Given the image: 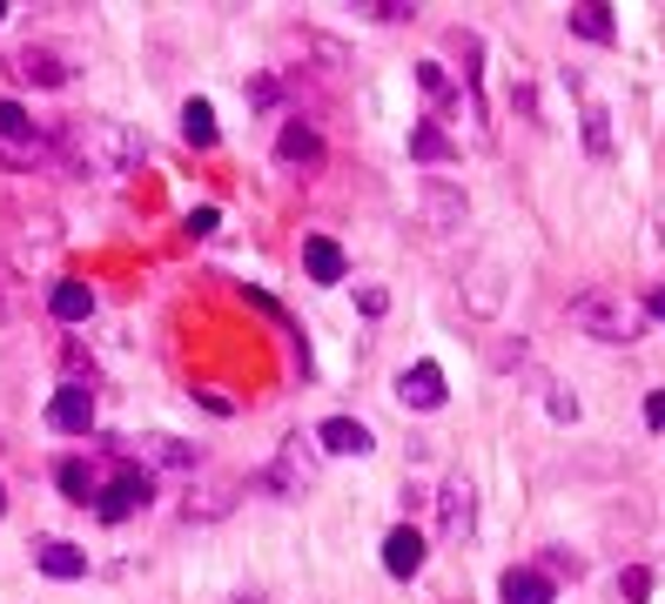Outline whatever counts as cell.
<instances>
[{
	"label": "cell",
	"instance_id": "6",
	"mask_svg": "<svg viewBox=\"0 0 665 604\" xmlns=\"http://www.w3.org/2000/svg\"><path fill=\"white\" fill-rule=\"evenodd\" d=\"M148 497H155V477L148 470H115L108 490H95V517H102V524H122V517H135Z\"/></svg>",
	"mask_w": 665,
	"mask_h": 604
},
{
	"label": "cell",
	"instance_id": "18",
	"mask_svg": "<svg viewBox=\"0 0 665 604\" xmlns=\"http://www.w3.org/2000/svg\"><path fill=\"white\" fill-rule=\"evenodd\" d=\"M54 484H61L67 504H95V490H102V477L81 464V457H61V464H54Z\"/></svg>",
	"mask_w": 665,
	"mask_h": 604
},
{
	"label": "cell",
	"instance_id": "15",
	"mask_svg": "<svg viewBox=\"0 0 665 604\" xmlns=\"http://www.w3.org/2000/svg\"><path fill=\"white\" fill-rule=\"evenodd\" d=\"M497 597H505V604H551L558 584H551L545 571H531V564H511L505 577H497Z\"/></svg>",
	"mask_w": 665,
	"mask_h": 604
},
{
	"label": "cell",
	"instance_id": "28",
	"mask_svg": "<svg viewBox=\"0 0 665 604\" xmlns=\"http://www.w3.org/2000/svg\"><path fill=\"white\" fill-rule=\"evenodd\" d=\"M418 81H424V95H437V102H444V115L457 108V95H451V81H444V67H431V61H424V67H418Z\"/></svg>",
	"mask_w": 665,
	"mask_h": 604
},
{
	"label": "cell",
	"instance_id": "2",
	"mask_svg": "<svg viewBox=\"0 0 665 604\" xmlns=\"http://www.w3.org/2000/svg\"><path fill=\"white\" fill-rule=\"evenodd\" d=\"M571 322L585 329L592 342H632V336H638L632 309H625L612 289H585V296H571Z\"/></svg>",
	"mask_w": 665,
	"mask_h": 604
},
{
	"label": "cell",
	"instance_id": "17",
	"mask_svg": "<svg viewBox=\"0 0 665 604\" xmlns=\"http://www.w3.org/2000/svg\"><path fill=\"white\" fill-rule=\"evenodd\" d=\"M303 269H309L316 283H344L350 263H344V248L329 242V235H309V242H303Z\"/></svg>",
	"mask_w": 665,
	"mask_h": 604
},
{
	"label": "cell",
	"instance_id": "21",
	"mask_svg": "<svg viewBox=\"0 0 665 604\" xmlns=\"http://www.w3.org/2000/svg\"><path fill=\"white\" fill-rule=\"evenodd\" d=\"M410 161H457V148H451V135L437 121H418L410 128Z\"/></svg>",
	"mask_w": 665,
	"mask_h": 604
},
{
	"label": "cell",
	"instance_id": "25",
	"mask_svg": "<svg viewBox=\"0 0 665 604\" xmlns=\"http://www.w3.org/2000/svg\"><path fill=\"white\" fill-rule=\"evenodd\" d=\"M21 248H61V222L54 215H21Z\"/></svg>",
	"mask_w": 665,
	"mask_h": 604
},
{
	"label": "cell",
	"instance_id": "10",
	"mask_svg": "<svg viewBox=\"0 0 665 604\" xmlns=\"http://www.w3.org/2000/svg\"><path fill=\"white\" fill-rule=\"evenodd\" d=\"M14 74L28 81V88H67V81H74V61H67L61 47H21V54H14Z\"/></svg>",
	"mask_w": 665,
	"mask_h": 604
},
{
	"label": "cell",
	"instance_id": "9",
	"mask_svg": "<svg viewBox=\"0 0 665 604\" xmlns=\"http://www.w3.org/2000/svg\"><path fill=\"white\" fill-rule=\"evenodd\" d=\"M444 396H451V383H444L437 363H410V370L397 377V403H403V410H444Z\"/></svg>",
	"mask_w": 665,
	"mask_h": 604
},
{
	"label": "cell",
	"instance_id": "20",
	"mask_svg": "<svg viewBox=\"0 0 665 604\" xmlns=\"http://www.w3.org/2000/svg\"><path fill=\"white\" fill-rule=\"evenodd\" d=\"M564 21H571V34H578V41H599V47L612 41V8H605V0H585V8H571Z\"/></svg>",
	"mask_w": 665,
	"mask_h": 604
},
{
	"label": "cell",
	"instance_id": "31",
	"mask_svg": "<svg viewBox=\"0 0 665 604\" xmlns=\"http://www.w3.org/2000/svg\"><path fill=\"white\" fill-rule=\"evenodd\" d=\"M357 309H363V316H383V309H390V289H377V283L357 289Z\"/></svg>",
	"mask_w": 665,
	"mask_h": 604
},
{
	"label": "cell",
	"instance_id": "11",
	"mask_svg": "<svg viewBox=\"0 0 665 604\" xmlns=\"http://www.w3.org/2000/svg\"><path fill=\"white\" fill-rule=\"evenodd\" d=\"M276 161L289 168V176H316V168H323V135L303 128V121H289V128L276 135Z\"/></svg>",
	"mask_w": 665,
	"mask_h": 604
},
{
	"label": "cell",
	"instance_id": "5",
	"mask_svg": "<svg viewBox=\"0 0 665 604\" xmlns=\"http://www.w3.org/2000/svg\"><path fill=\"white\" fill-rule=\"evenodd\" d=\"M235 504H242V477H196L182 490V517L189 524H222Z\"/></svg>",
	"mask_w": 665,
	"mask_h": 604
},
{
	"label": "cell",
	"instance_id": "22",
	"mask_svg": "<svg viewBox=\"0 0 665 604\" xmlns=\"http://www.w3.org/2000/svg\"><path fill=\"white\" fill-rule=\"evenodd\" d=\"M182 135H189L196 148H215V108H209L202 95H189V102H182Z\"/></svg>",
	"mask_w": 665,
	"mask_h": 604
},
{
	"label": "cell",
	"instance_id": "7",
	"mask_svg": "<svg viewBox=\"0 0 665 604\" xmlns=\"http://www.w3.org/2000/svg\"><path fill=\"white\" fill-rule=\"evenodd\" d=\"M418 209H424V222H431V229H444V235H451V229H464L471 195H464L457 182H444V176H424V182H418Z\"/></svg>",
	"mask_w": 665,
	"mask_h": 604
},
{
	"label": "cell",
	"instance_id": "3",
	"mask_svg": "<svg viewBox=\"0 0 665 604\" xmlns=\"http://www.w3.org/2000/svg\"><path fill=\"white\" fill-rule=\"evenodd\" d=\"M437 531L451 544H471V531H477V484L471 477H444L437 484Z\"/></svg>",
	"mask_w": 665,
	"mask_h": 604
},
{
	"label": "cell",
	"instance_id": "14",
	"mask_svg": "<svg viewBox=\"0 0 665 604\" xmlns=\"http://www.w3.org/2000/svg\"><path fill=\"white\" fill-rule=\"evenodd\" d=\"M444 47H451V54H457V67H464L471 108L484 115V88H477V81H484V41H477V28H451V34H444Z\"/></svg>",
	"mask_w": 665,
	"mask_h": 604
},
{
	"label": "cell",
	"instance_id": "8",
	"mask_svg": "<svg viewBox=\"0 0 665 604\" xmlns=\"http://www.w3.org/2000/svg\"><path fill=\"white\" fill-rule=\"evenodd\" d=\"M48 430H61V437H88L95 430V390L88 383H61L54 403H48Z\"/></svg>",
	"mask_w": 665,
	"mask_h": 604
},
{
	"label": "cell",
	"instance_id": "35",
	"mask_svg": "<svg viewBox=\"0 0 665 604\" xmlns=\"http://www.w3.org/2000/svg\"><path fill=\"white\" fill-rule=\"evenodd\" d=\"M645 423H652V430H665V390H652V396H645Z\"/></svg>",
	"mask_w": 665,
	"mask_h": 604
},
{
	"label": "cell",
	"instance_id": "30",
	"mask_svg": "<svg viewBox=\"0 0 665 604\" xmlns=\"http://www.w3.org/2000/svg\"><path fill=\"white\" fill-rule=\"evenodd\" d=\"M511 108H525V121H545V115H538V88H531V81H518V88H511Z\"/></svg>",
	"mask_w": 665,
	"mask_h": 604
},
{
	"label": "cell",
	"instance_id": "24",
	"mask_svg": "<svg viewBox=\"0 0 665 604\" xmlns=\"http://www.w3.org/2000/svg\"><path fill=\"white\" fill-rule=\"evenodd\" d=\"M0 141H34V115L8 95H0Z\"/></svg>",
	"mask_w": 665,
	"mask_h": 604
},
{
	"label": "cell",
	"instance_id": "34",
	"mask_svg": "<svg viewBox=\"0 0 665 604\" xmlns=\"http://www.w3.org/2000/svg\"><path fill=\"white\" fill-rule=\"evenodd\" d=\"M182 229H189V235H215V209H196V215H189Z\"/></svg>",
	"mask_w": 665,
	"mask_h": 604
},
{
	"label": "cell",
	"instance_id": "29",
	"mask_svg": "<svg viewBox=\"0 0 665 604\" xmlns=\"http://www.w3.org/2000/svg\"><path fill=\"white\" fill-rule=\"evenodd\" d=\"M155 457H161V464H176V470H196V451L176 444V437H155Z\"/></svg>",
	"mask_w": 665,
	"mask_h": 604
},
{
	"label": "cell",
	"instance_id": "19",
	"mask_svg": "<svg viewBox=\"0 0 665 604\" xmlns=\"http://www.w3.org/2000/svg\"><path fill=\"white\" fill-rule=\"evenodd\" d=\"M48 309H54L61 322H88V316H95V289H88V283H54Z\"/></svg>",
	"mask_w": 665,
	"mask_h": 604
},
{
	"label": "cell",
	"instance_id": "16",
	"mask_svg": "<svg viewBox=\"0 0 665 604\" xmlns=\"http://www.w3.org/2000/svg\"><path fill=\"white\" fill-rule=\"evenodd\" d=\"M34 564H41V577H88V551H81V544H67V538H48L41 551H34Z\"/></svg>",
	"mask_w": 665,
	"mask_h": 604
},
{
	"label": "cell",
	"instance_id": "1",
	"mask_svg": "<svg viewBox=\"0 0 665 604\" xmlns=\"http://www.w3.org/2000/svg\"><path fill=\"white\" fill-rule=\"evenodd\" d=\"M61 141H67V161L81 168V176H122V168L148 161V135L122 128V121H74Z\"/></svg>",
	"mask_w": 665,
	"mask_h": 604
},
{
	"label": "cell",
	"instance_id": "40",
	"mask_svg": "<svg viewBox=\"0 0 665 604\" xmlns=\"http://www.w3.org/2000/svg\"><path fill=\"white\" fill-rule=\"evenodd\" d=\"M0 14H8V8H0Z\"/></svg>",
	"mask_w": 665,
	"mask_h": 604
},
{
	"label": "cell",
	"instance_id": "39",
	"mask_svg": "<svg viewBox=\"0 0 665 604\" xmlns=\"http://www.w3.org/2000/svg\"><path fill=\"white\" fill-rule=\"evenodd\" d=\"M235 604H256V597H235Z\"/></svg>",
	"mask_w": 665,
	"mask_h": 604
},
{
	"label": "cell",
	"instance_id": "38",
	"mask_svg": "<svg viewBox=\"0 0 665 604\" xmlns=\"http://www.w3.org/2000/svg\"><path fill=\"white\" fill-rule=\"evenodd\" d=\"M0 517H8V490H0Z\"/></svg>",
	"mask_w": 665,
	"mask_h": 604
},
{
	"label": "cell",
	"instance_id": "32",
	"mask_svg": "<svg viewBox=\"0 0 665 604\" xmlns=\"http://www.w3.org/2000/svg\"><path fill=\"white\" fill-rule=\"evenodd\" d=\"M525 363V336L518 342H497V370H518Z\"/></svg>",
	"mask_w": 665,
	"mask_h": 604
},
{
	"label": "cell",
	"instance_id": "23",
	"mask_svg": "<svg viewBox=\"0 0 665 604\" xmlns=\"http://www.w3.org/2000/svg\"><path fill=\"white\" fill-rule=\"evenodd\" d=\"M585 155L612 161V115H605V102H585Z\"/></svg>",
	"mask_w": 665,
	"mask_h": 604
},
{
	"label": "cell",
	"instance_id": "13",
	"mask_svg": "<svg viewBox=\"0 0 665 604\" xmlns=\"http://www.w3.org/2000/svg\"><path fill=\"white\" fill-rule=\"evenodd\" d=\"M316 444H323L329 457H363L377 437H370V423H363V416H329V423L316 430Z\"/></svg>",
	"mask_w": 665,
	"mask_h": 604
},
{
	"label": "cell",
	"instance_id": "36",
	"mask_svg": "<svg viewBox=\"0 0 665 604\" xmlns=\"http://www.w3.org/2000/svg\"><path fill=\"white\" fill-rule=\"evenodd\" d=\"M645 309H652V316H658V322H665V283H658V289H652V296H645Z\"/></svg>",
	"mask_w": 665,
	"mask_h": 604
},
{
	"label": "cell",
	"instance_id": "4",
	"mask_svg": "<svg viewBox=\"0 0 665 604\" xmlns=\"http://www.w3.org/2000/svg\"><path fill=\"white\" fill-rule=\"evenodd\" d=\"M256 484H263L270 497H303V490L316 484V451H309L303 437H289V444L276 451V464H270V470H263Z\"/></svg>",
	"mask_w": 665,
	"mask_h": 604
},
{
	"label": "cell",
	"instance_id": "27",
	"mask_svg": "<svg viewBox=\"0 0 665 604\" xmlns=\"http://www.w3.org/2000/svg\"><path fill=\"white\" fill-rule=\"evenodd\" d=\"M242 95H249V108H276L283 88H276V74H249V81H242Z\"/></svg>",
	"mask_w": 665,
	"mask_h": 604
},
{
	"label": "cell",
	"instance_id": "33",
	"mask_svg": "<svg viewBox=\"0 0 665 604\" xmlns=\"http://www.w3.org/2000/svg\"><path fill=\"white\" fill-rule=\"evenodd\" d=\"M370 14H377V21H410V14H418V8H403V0H377Z\"/></svg>",
	"mask_w": 665,
	"mask_h": 604
},
{
	"label": "cell",
	"instance_id": "26",
	"mask_svg": "<svg viewBox=\"0 0 665 604\" xmlns=\"http://www.w3.org/2000/svg\"><path fill=\"white\" fill-rule=\"evenodd\" d=\"M619 597H625V604H645V597H652V571H645V564H625V571H619Z\"/></svg>",
	"mask_w": 665,
	"mask_h": 604
},
{
	"label": "cell",
	"instance_id": "37",
	"mask_svg": "<svg viewBox=\"0 0 665 604\" xmlns=\"http://www.w3.org/2000/svg\"><path fill=\"white\" fill-rule=\"evenodd\" d=\"M0 322H8V263H0Z\"/></svg>",
	"mask_w": 665,
	"mask_h": 604
},
{
	"label": "cell",
	"instance_id": "12",
	"mask_svg": "<svg viewBox=\"0 0 665 604\" xmlns=\"http://www.w3.org/2000/svg\"><path fill=\"white\" fill-rule=\"evenodd\" d=\"M424 551H431V544H424L418 524H397V531L383 538V571H390V577H418V571H424Z\"/></svg>",
	"mask_w": 665,
	"mask_h": 604
}]
</instances>
